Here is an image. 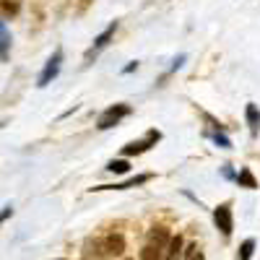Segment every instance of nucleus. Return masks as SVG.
Returning <instances> with one entry per match:
<instances>
[{
	"instance_id": "2eb2a0df",
	"label": "nucleus",
	"mask_w": 260,
	"mask_h": 260,
	"mask_svg": "<svg viewBox=\"0 0 260 260\" xmlns=\"http://www.w3.org/2000/svg\"><path fill=\"white\" fill-rule=\"evenodd\" d=\"M11 213H13V208H11V206H6V208H3V213H0V224H3V221L8 219Z\"/></svg>"
},
{
	"instance_id": "20e7f679",
	"label": "nucleus",
	"mask_w": 260,
	"mask_h": 260,
	"mask_svg": "<svg viewBox=\"0 0 260 260\" xmlns=\"http://www.w3.org/2000/svg\"><path fill=\"white\" fill-rule=\"evenodd\" d=\"M213 219H216V226L221 229V234H232V229H234V224H232V208L229 206H219L213 211Z\"/></svg>"
},
{
	"instance_id": "423d86ee",
	"label": "nucleus",
	"mask_w": 260,
	"mask_h": 260,
	"mask_svg": "<svg viewBox=\"0 0 260 260\" xmlns=\"http://www.w3.org/2000/svg\"><path fill=\"white\" fill-rule=\"evenodd\" d=\"M102 247H104V255H120V252H125V237L122 234H110L102 242Z\"/></svg>"
},
{
	"instance_id": "f3484780",
	"label": "nucleus",
	"mask_w": 260,
	"mask_h": 260,
	"mask_svg": "<svg viewBox=\"0 0 260 260\" xmlns=\"http://www.w3.org/2000/svg\"><path fill=\"white\" fill-rule=\"evenodd\" d=\"M3 11H11V13H16V11H18V3H3Z\"/></svg>"
},
{
	"instance_id": "6e6552de",
	"label": "nucleus",
	"mask_w": 260,
	"mask_h": 260,
	"mask_svg": "<svg viewBox=\"0 0 260 260\" xmlns=\"http://www.w3.org/2000/svg\"><path fill=\"white\" fill-rule=\"evenodd\" d=\"M11 50V31L6 29V24L0 21V57H6Z\"/></svg>"
},
{
	"instance_id": "9d476101",
	"label": "nucleus",
	"mask_w": 260,
	"mask_h": 260,
	"mask_svg": "<svg viewBox=\"0 0 260 260\" xmlns=\"http://www.w3.org/2000/svg\"><path fill=\"white\" fill-rule=\"evenodd\" d=\"M107 169H110V172H115V175H125V172L130 169V164H127L125 159H112L110 164H107Z\"/></svg>"
},
{
	"instance_id": "ddd939ff",
	"label": "nucleus",
	"mask_w": 260,
	"mask_h": 260,
	"mask_svg": "<svg viewBox=\"0 0 260 260\" xmlns=\"http://www.w3.org/2000/svg\"><path fill=\"white\" fill-rule=\"evenodd\" d=\"M252 250H255V242L252 240H245L242 247H240V260H250L252 257Z\"/></svg>"
},
{
	"instance_id": "7ed1b4c3",
	"label": "nucleus",
	"mask_w": 260,
	"mask_h": 260,
	"mask_svg": "<svg viewBox=\"0 0 260 260\" xmlns=\"http://www.w3.org/2000/svg\"><path fill=\"white\" fill-rule=\"evenodd\" d=\"M115 31H117V21H112V24H110V26H107V29H104V31H102V34L94 39V45H91L89 50H86V60H89V57H94L99 50H104L107 45H110V39L115 37Z\"/></svg>"
},
{
	"instance_id": "f03ea898",
	"label": "nucleus",
	"mask_w": 260,
	"mask_h": 260,
	"mask_svg": "<svg viewBox=\"0 0 260 260\" xmlns=\"http://www.w3.org/2000/svg\"><path fill=\"white\" fill-rule=\"evenodd\" d=\"M60 62H62V52L57 50V52L47 60L45 71H42V76H39V81H37V86H42V89H45V86H47L52 78H57V73H60Z\"/></svg>"
},
{
	"instance_id": "4468645a",
	"label": "nucleus",
	"mask_w": 260,
	"mask_h": 260,
	"mask_svg": "<svg viewBox=\"0 0 260 260\" xmlns=\"http://www.w3.org/2000/svg\"><path fill=\"white\" fill-rule=\"evenodd\" d=\"M185 260H206V257H203V252H201L198 245H190V247L185 250Z\"/></svg>"
},
{
	"instance_id": "39448f33",
	"label": "nucleus",
	"mask_w": 260,
	"mask_h": 260,
	"mask_svg": "<svg viewBox=\"0 0 260 260\" xmlns=\"http://www.w3.org/2000/svg\"><path fill=\"white\" fill-rule=\"evenodd\" d=\"M154 141H159V133H156V130H151V133L146 136V141H138V143H127L122 154H125V156H133V154H143V151H146V148H148L151 143H154Z\"/></svg>"
},
{
	"instance_id": "dca6fc26",
	"label": "nucleus",
	"mask_w": 260,
	"mask_h": 260,
	"mask_svg": "<svg viewBox=\"0 0 260 260\" xmlns=\"http://www.w3.org/2000/svg\"><path fill=\"white\" fill-rule=\"evenodd\" d=\"M216 143H221V148H229V146H232V143H229L224 136H219V133H216Z\"/></svg>"
},
{
	"instance_id": "f8f14e48",
	"label": "nucleus",
	"mask_w": 260,
	"mask_h": 260,
	"mask_svg": "<svg viewBox=\"0 0 260 260\" xmlns=\"http://www.w3.org/2000/svg\"><path fill=\"white\" fill-rule=\"evenodd\" d=\"M237 182H240V185H245V187H257V185H255V177L250 175L247 169H242L240 175H237Z\"/></svg>"
},
{
	"instance_id": "0eeeda50",
	"label": "nucleus",
	"mask_w": 260,
	"mask_h": 260,
	"mask_svg": "<svg viewBox=\"0 0 260 260\" xmlns=\"http://www.w3.org/2000/svg\"><path fill=\"white\" fill-rule=\"evenodd\" d=\"M148 240H151V245H154V247H161V245L169 240V234H167L164 226H154V229L148 232Z\"/></svg>"
},
{
	"instance_id": "9b49d317",
	"label": "nucleus",
	"mask_w": 260,
	"mask_h": 260,
	"mask_svg": "<svg viewBox=\"0 0 260 260\" xmlns=\"http://www.w3.org/2000/svg\"><path fill=\"white\" fill-rule=\"evenodd\" d=\"M247 122H250L252 133H255L257 125H260V112H257V107H255V104H247Z\"/></svg>"
},
{
	"instance_id": "f257e3e1",
	"label": "nucleus",
	"mask_w": 260,
	"mask_h": 260,
	"mask_svg": "<svg viewBox=\"0 0 260 260\" xmlns=\"http://www.w3.org/2000/svg\"><path fill=\"white\" fill-rule=\"evenodd\" d=\"M130 115V107L127 104H115V107H110V110H104L102 115H99V122H96V127L99 130H110V127H115L122 117H127Z\"/></svg>"
},
{
	"instance_id": "1a4fd4ad",
	"label": "nucleus",
	"mask_w": 260,
	"mask_h": 260,
	"mask_svg": "<svg viewBox=\"0 0 260 260\" xmlns=\"http://www.w3.org/2000/svg\"><path fill=\"white\" fill-rule=\"evenodd\" d=\"M141 260H161V247L146 245V247L141 250Z\"/></svg>"
}]
</instances>
